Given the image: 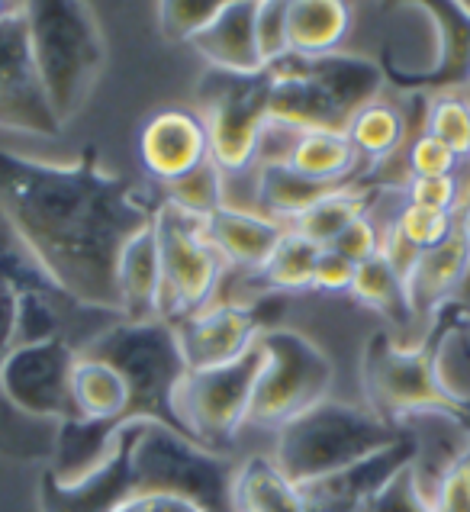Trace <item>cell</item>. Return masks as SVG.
<instances>
[{
    "instance_id": "cell-1",
    "label": "cell",
    "mask_w": 470,
    "mask_h": 512,
    "mask_svg": "<svg viewBox=\"0 0 470 512\" xmlns=\"http://www.w3.org/2000/svg\"><path fill=\"white\" fill-rule=\"evenodd\" d=\"M158 207L161 194L100 168L94 145L62 165L0 149V213L36 265L87 310L120 316L116 265Z\"/></svg>"
},
{
    "instance_id": "cell-17",
    "label": "cell",
    "mask_w": 470,
    "mask_h": 512,
    "mask_svg": "<svg viewBox=\"0 0 470 512\" xmlns=\"http://www.w3.org/2000/svg\"><path fill=\"white\" fill-rule=\"evenodd\" d=\"M419 345L429 358L435 387L470 419V310L458 300H448L425 323V339Z\"/></svg>"
},
{
    "instance_id": "cell-5",
    "label": "cell",
    "mask_w": 470,
    "mask_h": 512,
    "mask_svg": "<svg viewBox=\"0 0 470 512\" xmlns=\"http://www.w3.org/2000/svg\"><path fill=\"white\" fill-rule=\"evenodd\" d=\"M132 496L168 493L194 503L200 512H235V464L229 455L207 451L181 432L152 419H129L126 426Z\"/></svg>"
},
{
    "instance_id": "cell-28",
    "label": "cell",
    "mask_w": 470,
    "mask_h": 512,
    "mask_svg": "<svg viewBox=\"0 0 470 512\" xmlns=\"http://www.w3.org/2000/svg\"><path fill=\"white\" fill-rule=\"evenodd\" d=\"M235 512H306L303 493L281 474L274 458H248L235 471Z\"/></svg>"
},
{
    "instance_id": "cell-39",
    "label": "cell",
    "mask_w": 470,
    "mask_h": 512,
    "mask_svg": "<svg viewBox=\"0 0 470 512\" xmlns=\"http://www.w3.org/2000/svg\"><path fill=\"white\" fill-rule=\"evenodd\" d=\"M380 232H384V226L377 223V216L371 210L367 216L355 219V223L329 245V252L342 255L345 261H351V265H361V261L380 255Z\"/></svg>"
},
{
    "instance_id": "cell-40",
    "label": "cell",
    "mask_w": 470,
    "mask_h": 512,
    "mask_svg": "<svg viewBox=\"0 0 470 512\" xmlns=\"http://www.w3.org/2000/svg\"><path fill=\"white\" fill-rule=\"evenodd\" d=\"M432 512H470V451L451 467V474L442 480Z\"/></svg>"
},
{
    "instance_id": "cell-10",
    "label": "cell",
    "mask_w": 470,
    "mask_h": 512,
    "mask_svg": "<svg viewBox=\"0 0 470 512\" xmlns=\"http://www.w3.org/2000/svg\"><path fill=\"white\" fill-rule=\"evenodd\" d=\"M155 236L161 261L158 319L174 326L216 300L229 268L203 236V219L168 200H161L155 213Z\"/></svg>"
},
{
    "instance_id": "cell-20",
    "label": "cell",
    "mask_w": 470,
    "mask_h": 512,
    "mask_svg": "<svg viewBox=\"0 0 470 512\" xmlns=\"http://www.w3.org/2000/svg\"><path fill=\"white\" fill-rule=\"evenodd\" d=\"M467 268H470V236L464 226L445 245L416 255L413 268L406 274V297L416 323L425 326L435 316V310H442L448 300H454Z\"/></svg>"
},
{
    "instance_id": "cell-30",
    "label": "cell",
    "mask_w": 470,
    "mask_h": 512,
    "mask_svg": "<svg viewBox=\"0 0 470 512\" xmlns=\"http://www.w3.org/2000/svg\"><path fill=\"white\" fill-rule=\"evenodd\" d=\"M319 255H322L319 245L303 239L300 232L287 229L281 242L274 245V252L268 255V261H264L255 274L268 294H284V297L303 294V290H313Z\"/></svg>"
},
{
    "instance_id": "cell-11",
    "label": "cell",
    "mask_w": 470,
    "mask_h": 512,
    "mask_svg": "<svg viewBox=\"0 0 470 512\" xmlns=\"http://www.w3.org/2000/svg\"><path fill=\"white\" fill-rule=\"evenodd\" d=\"M361 380L364 406L393 426L416 413H429V409H448V413L464 416L435 387L422 345H403L393 332H374L371 342L364 345Z\"/></svg>"
},
{
    "instance_id": "cell-13",
    "label": "cell",
    "mask_w": 470,
    "mask_h": 512,
    "mask_svg": "<svg viewBox=\"0 0 470 512\" xmlns=\"http://www.w3.org/2000/svg\"><path fill=\"white\" fill-rule=\"evenodd\" d=\"M268 297L271 294H264L252 303L213 300L200 313L174 323V335H178L187 371H213L223 368V364L239 361L261 339V332L274 329L268 313H264Z\"/></svg>"
},
{
    "instance_id": "cell-31",
    "label": "cell",
    "mask_w": 470,
    "mask_h": 512,
    "mask_svg": "<svg viewBox=\"0 0 470 512\" xmlns=\"http://www.w3.org/2000/svg\"><path fill=\"white\" fill-rule=\"evenodd\" d=\"M425 133L445 142L470 171V91L432 94L425 110Z\"/></svg>"
},
{
    "instance_id": "cell-23",
    "label": "cell",
    "mask_w": 470,
    "mask_h": 512,
    "mask_svg": "<svg viewBox=\"0 0 470 512\" xmlns=\"http://www.w3.org/2000/svg\"><path fill=\"white\" fill-rule=\"evenodd\" d=\"M71 403H75V416L84 422L120 426V422H129L132 393L126 377L113 364L78 355L75 371H71Z\"/></svg>"
},
{
    "instance_id": "cell-16",
    "label": "cell",
    "mask_w": 470,
    "mask_h": 512,
    "mask_svg": "<svg viewBox=\"0 0 470 512\" xmlns=\"http://www.w3.org/2000/svg\"><path fill=\"white\" fill-rule=\"evenodd\" d=\"M435 33L432 65L416 78L390 87L406 94H451L470 91V7L458 0H419Z\"/></svg>"
},
{
    "instance_id": "cell-41",
    "label": "cell",
    "mask_w": 470,
    "mask_h": 512,
    "mask_svg": "<svg viewBox=\"0 0 470 512\" xmlns=\"http://www.w3.org/2000/svg\"><path fill=\"white\" fill-rule=\"evenodd\" d=\"M351 281H355V265L342 255L329 252V248H322L313 274V290H322V294H351Z\"/></svg>"
},
{
    "instance_id": "cell-44",
    "label": "cell",
    "mask_w": 470,
    "mask_h": 512,
    "mask_svg": "<svg viewBox=\"0 0 470 512\" xmlns=\"http://www.w3.org/2000/svg\"><path fill=\"white\" fill-rule=\"evenodd\" d=\"M461 226L470 236V178H467V190H464V203H461Z\"/></svg>"
},
{
    "instance_id": "cell-26",
    "label": "cell",
    "mask_w": 470,
    "mask_h": 512,
    "mask_svg": "<svg viewBox=\"0 0 470 512\" xmlns=\"http://www.w3.org/2000/svg\"><path fill=\"white\" fill-rule=\"evenodd\" d=\"M380 194H384V187H374V184H364V181L342 184V187L329 190L322 200H316L313 207L287 229L300 232L303 239H310L319 248H329L351 223H355V219H361L374 210V200Z\"/></svg>"
},
{
    "instance_id": "cell-42",
    "label": "cell",
    "mask_w": 470,
    "mask_h": 512,
    "mask_svg": "<svg viewBox=\"0 0 470 512\" xmlns=\"http://www.w3.org/2000/svg\"><path fill=\"white\" fill-rule=\"evenodd\" d=\"M116 512H200L194 503L181 500V496H168V493H145V496H132L129 503H123Z\"/></svg>"
},
{
    "instance_id": "cell-4",
    "label": "cell",
    "mask_w": 470,
    "mask_h": 512,
    "mask_svg": "<svg viewBox=\"0 0 470 512\" xmlns=\"http://www.w3.org/2000/svg\"><path fill=\"white\" fill-rule=\"evenodd\" d=\"M400 438L403 429L380 419L374 409L322 400L277 429L274 464L293 487L303 490L380 455Z\"/></svg>"
},
{
    "instance_id": "cell-12",
    "label": "cell",
    "mask_w": 470,
    "mask_h": 512,
    "mask_svg": "<svg viewBox=\"0 0 470 512\" xmlns=\"http://www.w3.org/2000/svg\"><path fill=\"white\" fill-rule=\"evenodd\" d=\"M78 348L68 339H49L39 345H17L0 361V397L20 416L36 422H68L75 416L71 403V371Z\"/></svg>"
},
{
    "instance_id": "cell-3",
    "label": "cell",
    "mask_w": 470,
    "mask_h": 512,
    "mask_svg": "<svg viewBox=\"0 0 470 512\" xmlns=\"http://www.w3.org/2000/svg\"><path fill=\"white\" fill-rule=\"evenodd\" d=\"M29 58L58 123L68 126L84 110L107 65V39L91 4L81 0H26Z\"/></svg>"
},
{
    "instance_id": "cell-36",
    "label": "cell",
    "mask_w": 470,
    "mask_h": 512,
    "mask_svg": "<svg viewBox=\"0 0 470 512\" xmlns=\"http://www.w3.org/2000/svg\"><path fill=\"white\" fill-rule=\"evenodd\" d=\"M255 42L264 68L290 55L287 39V0H258L255 4Z\"/></svg>"
},
{
    "instance_id": "cell-6",
    "label": "cell",
    "mask_w": 470,
    "mask_h": 512,
    "mask_svg": "<svg viewBox=\"0 0 470 512\" xmlns=\"http://www.w3.org/2000/svg\"><path fill=\"white\" fill-rule=\"evenodd\" d=\"M78 355L107 361L126 377L132 393L129 419H152L181 432L178 416H174V390L187 374V364L171 323L165 319H149V323L116 319L104 332H97Z\"/></svg>"
},
{
    "instance_id": "cell-7",
    "label": "cell",
    "mask_w": 470,
    "mask_h": 512,
    "mask_svg": "<svg viewBox=\"0 0 470 512\" xmlns=\"http://www.w3.org/2000/svg\"><path fill=\"white\" fill-rule=\"evenodd\" d=\"M264 368L255 384L248 422L264 429H281L316 403L329 400L335 384V364L310 335L274 326L261 332Z\"/></svg>"
},
{
    "instance_id": "cell-34",
    "label": "cell",
    "mask_w": 470,
    "mask_h": 512,
    "mask_svg": "<svg viewBox=\"0 0 470 512\" xmlns=\"http://www.w3.org/2000/svg\"><path fill=\"white\" fill-rule=\"evenodd\" d=\"M219 7H223V0H161L155 4L158 33L174 46H181V42L190 46L216 20Z\"/></svg>"
},
{
    "instance_id": "cell-43",
    "label": "cell",
    "mask_w": 470,
    "mask_h": 512,
    "mask_svg": "<svg viewBox=\"0 0 470 512\" xmlns=\"http://www.w3.org/2000/svg\"><path fill=\"white\" fill-rule=\"evenodd\" d=\"M454 300H458L461 306H467V310H470V268H467V274H464V281H461V287H458V294H454Z\"/></svg>"
},
{
    "instance_id": "cell-8",
    "label": "cell",
    "mask_w": 470,
    "mask_h": 512,
    "mask_svg": "<svg viewBox=\"0 0 470 512\" xmlns=\"http://www.w3.org/2000/svg\"><path fill=\"white\" fill-rule=\"evenodd\" d=\"M271 71L258 75H229L207 68L197 84V113L210 136L213 165L235 178L258 162L261 129L268 123Z\"/></svg>"
},
{
    "instance_id": "cell-32",
    "label": "cell",
    "mask_w": 470,
    "mask_h": 512,
    "mask_svg": "<svg viewBox=\"0 0 470 512\" xmlns=\"http://www.w3.org/2000/svg\"><path fill=\"white\" fill-rule=\"evenodd\" d=\"M390 226L413 252L422 255V252H432L438 245H445L454 232L461 229V213H438V210L413 207V203L400 200V207L390 216Z\"/></svg>"
},
{
    "instance_id": "cell-21",
    "label": "cell",
    "mask_w": 470,
    "mask_h": 512,
    "mask_svg": "<svg viewBox=\"0 0 470 512\" xmlns=\"http://www.w3.org/2000/svg\"><path fill=\"white\" fill-rule=\"evenodd\" d=\"M355 26V7L345 0H287L290 55L319 58L342 52Z\"/></svg>"
},
{
    "instance_id": "cell-25",
    "label": "cell",
    "mask_w": 470,
    "mask_h": 512,
    "mask_svg": "<svg viewBox=\"0 0 470 512\" xmlns=\"http://www.w3.org/2000/svg\"><path fill=\"white\" fill-rule=\"evenodd\" d=\"M287 168L303 174V178L342 187L351 181L364 178V165L355 152V145L348 142L345 133L335 129H313V133H300L293 142Z\"/></svg>"
},
{
    "instance_id": "cell-33",
    "label": "cell",
    "mask_w": 470,
    "mask_h": 512,
    "mask_svg": "<svg viewBox=\"0 0 470 512\" xmlns=\"http://www.w3.org/2000/svg\"><path fill=\"white\" fill-rule=\"evenodd\" d=\"M158 194H161V200H168V203H174V207H181L190 216H200V219L213 216L219 207H226L229 203L226 174L213 165V158L207 165H200L197 171H190L184 181L158 190Z\"/></svg>"
},
{
    "instance_id": "cell-37",
    "label": "cell",
    "mask_w": 470,
    "mask_h": 512,
    "mask_svg": "<svg viewBox=\"0 0 470 512\" xmlns=\"http://www.w3.org/2000/svg\"><path fill=\"white\" fill-rule=\"evenodd\" d=\"M464 190V178H409V184L403 187V200L438 213H461Z\"/></svg>"
},
{
    "instance_id": "cell-27",
    "label": "cell",
    "mask_w": 470,
    "mask_h": 512,
    "mask_svg": "<svg viewBox=\"0 0 470 512\" xmlns=\"http://www.w3.org/2000/svg\"><path fill=\"white\" fill-rule=\"evenodd\" d=\"M329 190L335 187L303 178V174L290 171L287 165L255 168V210L281 226H293Z\"/></svg>"
},
{
    "instance_id": "cell-22",
    "label": "cell",
    "mask_w": 470,
    "mask_h": 512,
    "mask_svg": "<svg viewBox=\"0 0 470 512\" xmlns=\"http://www.w3.org/2000/svg\"><path fill=\"white\" fill-rule=\"evenodd\" d=\"M116 287H120V316L129 323H149L158 319L161 294V261L155 223L132 239L116 265Z\"/></svg>"
},
{
    "instance_id": "cell-15",
    "label": "cell",
    "mask_w": 470,
    "mask_h": 512,
    "mask_svg": "<svg viewBox=\"0 0 470 512\" xmlns=\"http://www.w3.org/2000/svg\"><path fill=\"white\" fill-rule=\"evenodd\" d=\"M139 158L145 174L165 190L190 171L210 162V136L197 110L168 107L149 116L139 133Z\"/></svg>"
},
{
    "instance_id": "cell-38",
    "label": "cell",
    "mask_w": 470,
    "mask_h": 512,
    "mask_svg": "<svg viewBox=\"0 0 470 512\" xmlns=\"http://www.w3.org/2000/svg\"><path fill=\"white\" fill-rule=\"evenodd\" d=\"M361 512H432V509L425 506V500L419 496L413 474H409V464H406L400 474H393L387 484L364 503Z\"/></svg>"
},
{
    "instance_id": "cell-24",
    "label": "cell",
    "mask_w": 470,
    "mask_h": 512,
    "mask_svg": "<svg viewBox=\"0 0 470 512\" xmlns=\"http://www.w3.org/2000/svg\"><path fill=\"white\" fill-rule=\"evenodd\" d=\"M348 142L355 145V152L364 165V174L390 162V158L403 155V149L413 142V133H409V116L403 110L400 100H387L380 97L374 104L361 107L351 123L345 126Z\"/></svg>"
},
{
    "instance_id": "cell-14",
    "label": "cell",
    "mask_w": 470,
    "mask_h": 512,
    "mask_svg": "<svg viewBox=\"0 0 470 512\" xmlns=\"http://www.w3.org/2000/svg\"><path fill=\"white\" fill-rule=\"evenodd\" d=\"M23 4L0 20V129L55 139L65 126L52 113L29 58Z\"/></svg>"
},
{
    "instance_id": "cell-35",
    "label": "cell",
    "mask_w": 470,
    "mask_h": 512,
    "mask_svg": "<svg viewBox=\"0 0 470 512\" xmlns=\"http://www.w3.org/2000/svg\"><path fill=\"white\" fill-rule=\"evenodd\" d=\"M409 178H464V162L454 155L445 142L422 133L403 149ZM470 174V171H467Z\"/></svg>"
},
{
    "instance_id": "cell-19",
    "label": "cell",
    "mask_w": 470,
    "mask_h": 512,
    "mask_svg": "<svg viewBox=\"0 0 470 512\" xmlns=\"http://www.w3.org/2000/svg\"><path fill=\"white\" fill-rule=\"evenodd\" d=\"M255 4L258 0H223L216 20L190 42L207 68L229 75H258L264 62L255 42Z\"/></svg>"
},
{
    "instance_id": "cell-18",
    "label": "cell",
    "mask_w": 470,
    "mask_h": 512,
    "mask_svg": "<svg viewBox=\"0 0 470 512\" xmlns=\"http://www.w3.org/2000/svg\"><path fill=\"white\" fill-rule=\"evenodd\" d=\"M284 232L287 226L274 223L255 207H235V203H226L203 219V236L232 271H258Z\"/></svg>"
},
{
    "instance_id": "cell-29",
    "label": "cell",
    "mask_w": 470,
    "mask_h": 512,
    "mask_svg": "<svg viewBox=\"0 0 470 512\" xmlns=\"http://www.w3.org/2000/svg\"><path fill=\"white\" fill-rule=\"evenodd\" d=\"M351 297L358 303L371 306L380 316H387L396 329H409L416 323L409 310L406 281L384 255H374L355 265V281H351Z\"/></svg>"
},
{
    "instance_id": "cell-2",
    "label": "cell",
    "mask_w": 470,
    "mask_h": 512,
    "mask_svg": "<svg viewBox=\"0 0 470 512\" xmlns=\"http://www.w3.org/2000/svg\"><path fill=\"white\" fill-rule=\"evenodd\" d=\"M268 71V123H281L297 133H313V129L345 133L351 116L387 91L384 68L374 58L345 49L319 58L287 55L268 65Z\"/></svg>"
},
{
    "instance_id": "cell-9",
    "label": "cell",
    "mask_w": 470,
    "mask_h": 512,
    "mask_svg": "<svg viewBox=\"0 0 470 512\" xmlns=\"http://www.w3.org/2000/svg\"><path fill=\"white\" fill-rule=\"evenodd\" d=\"M261 368L264 351L261 342H255L239 361L213 371H187L181 377L174 390V416L190 442L229 455L235 432L248 422Z\"/></svg>"
}]
</instances>
